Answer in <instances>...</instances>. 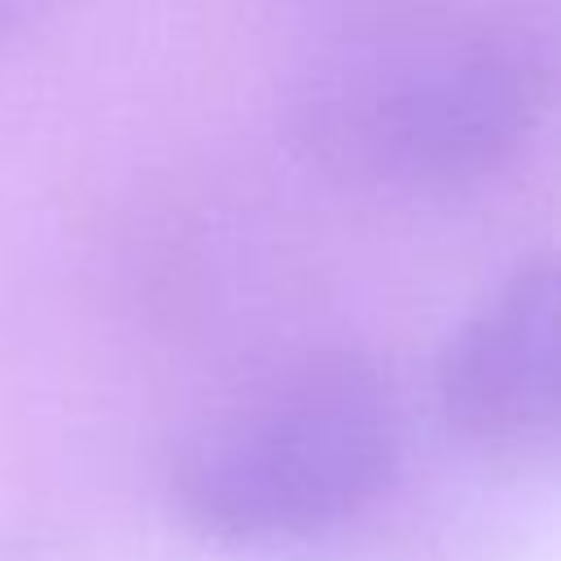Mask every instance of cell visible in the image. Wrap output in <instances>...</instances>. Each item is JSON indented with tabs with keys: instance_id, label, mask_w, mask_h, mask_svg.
Masks as SVG:
<instances>
[{
	"instance_id": "obj_1",
	"label": "cell",
	"mask_w": 561,
	"mask_h": 561,
	"mask_svg": "<svg viewBox=\"0 0 561 561\" xmlns=\"http://www.w3.org/2000/svg\"><path fill=\"white\" fill-rule=\"evenodd\" d=\"M543 110V61L482 13H399L333 39L298 79L289 127L342 184L443 197L504 171Z\"/></svg>"
},
{
	"instance_id": "obj_2",
	"label": "cell",
	"mask_w": 561,
	"mask_h": 561,
	"mask_svg": "<svg viewBox=\"0 0 561 561\" xmlns=\"http://www.w3.org/2000/svg\"><path fill=\"white\" fill-rule=\"evenodd\" d=\"M399 460L377 364L316 351L210 412L171 465V504L215 543H285L364 513Z\"/></svg>"
},
{
	"instance_id": "obj_3",
	"label": "cell",
	"mask_w": 561,
	"mask_h": 561,
	"mask_svg": "<svg viewBox=\"0 0 561 561\" xmlns=\"http://www.w3.org/2000/svg\"><path fill=\"white\" fill-rule=\"evenodd\" d=\"M438 412L456 438L500 465L557 443V267L522 259L451 329L438 355Z\"/></svg>"
},
{
	"instance_id": "obj_4",
	"label": "cell",
	"mask_w": 561,
	"mask_h": 561,
	"mask_svg": "<svg viewBox=\"0 0 561 561\" xmlns=\"http://www.w3.org/2000/svg\"><path fill=\"white\" fill-rule=\"evenodd\" d=\"M31 4L35 0H0V31H9L13 22H22L31 13Z\"/></svg>"
}]
</instances>
